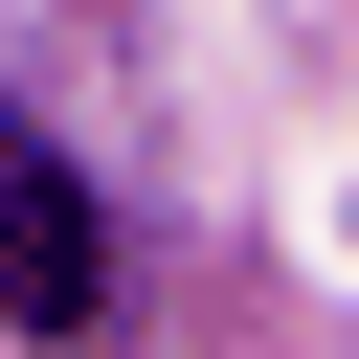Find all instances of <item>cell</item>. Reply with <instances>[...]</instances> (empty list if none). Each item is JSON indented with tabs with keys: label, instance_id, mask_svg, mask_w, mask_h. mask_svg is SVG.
I'll list each match as a JSON object with an SVG mask.
<instances>
[{
	"label": "cell",
	"instance_id": "obj_1",
	"mask_svg": "<svg viewBox=\"0 0 359 359\" xmlns=\"http://www.w3.org/2000/svg\"><path fill=\"white\" fill-rule=\"evenodd\" d=\"M112 314V224H90V180L0 112V337H90Z\"/></svg>",
	"mask_w": 359,
	"mask_h": 359
}]
</instances>
